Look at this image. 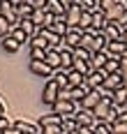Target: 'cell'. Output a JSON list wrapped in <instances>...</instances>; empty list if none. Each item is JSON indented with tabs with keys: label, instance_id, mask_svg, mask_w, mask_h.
I'll return each mask as SVG.
<instances>
[{
	"label": "cell",
	"instance_id": "obj_1",
	"mask_svg": "<svg viewBox=\"0 0 127 134\" xmlns=\"http://www.w3.org/2000/svg\"><path fill=\"white\" fill-rule=\"evenodd\" d=\"M81 37H83V30L81 28H70L67 35L62 37V46L60 49H67V51H76L81 46Z\"/></svg>",
	"mask_w": 127,
	"mask_h": 134
},
{
	"label": "cell",
	"instance_id": "obj_2",
	"mask_svg": "<svg viewBox=\"0 0 127 134\" xmlns=\"http://www.w3.org/2000/svg\"><path fill=\"white\" fill-rule=\"evenodd\" d=\"M58 97H60V86H58L53 79H49L44 83V90H42V102L49 104V107H53L58 102Z\"/></svg>",
	"mask_w": 127,
	"mask_h": 134
},
{
	"label": "cell",
	"instance_id": "obj_3",
	"mask_svg": "<svg viewBox=\"0 0 127 134\" xmlns=\"http://www.w3.org/2000/svg\"><path fill=\"white\" fill-rule=\"evenodd\" d=\"M51 109H53V113L60 116V118H72V116L76 113L79 104H74V102H70V99H58Z\"/></svg>",
	"mask_w": 127,
	"mask_h": 134
},
{
	"label": "cell",
	"instance_id": "obj_4",
	"mask_svg": "<svg viewBox=\"0 0 127 134\" xmlns=\"http://www.w3.org/2000/svg\"><path fill=\"white\" fill-rule=\"evenodd\" d=\"M28 69H30V74H35V76H42V79H53V69L46 65L44 60H30L28 63Z\"/></svg>",
	"mask_w": 127,
	"mask_h": 134
},
{
	"label": "cell",
	"instance_id": "obj_5",
	"mask_svg": "<svg viewBox=\"0 0 127 134\" xmlns=\"http://www.w3.org/2000/svg\"><path fill=\"white\" fill-rule=\"evenodd\" d=\"M74 120H76V125H79V127H95V125H97L95 113H93V111H88V109H81V107L76 109Z\"/></svg>",
	"mask_w": 127,
	"mask_h": 134
},
{
	"label": "cell",
	"instance_id": "obj_6",
	"mask_svg": "<svg viewBox=\"0 0 127 134\" xmlns=\"http://www.w3.org/2000/svg\"><path fill=\"white\" fill-rule=\"evenodd\" d=\"M104 79H106V72L104 69H93L88 76H85V86L90 88V90H97L104 86Z\"/></svg>",
	"mask_w": 127,
	"mask_h": 134
},
{
	"label": "cell",
	"instance_id": "obj_7",
	"mask_svg": "<svg viewBox=\"0 0 127 134\" xmlns=\"http://www.w3.org/2000/svg\"><path fill=\"white\" fill-rule=\"evenodd\" d=\"M0 16H2V19H5L12 28L19 26V14H16V9L7 2V0H5V2H0Z\"/></svg>",
	"mask_w": 127,
	"mask_h": 134
},
{
	"label": "cell",
	"instance_id": "obj_8",
	"mask_svg": "<svg viewBox=\"0 0 127 134\" xmlns=\"http://www.w3.org/2000/svg\"><path fill=\"white\" fill-rule=\"evenodd\" d=\"M79 21H81V5H72L65 12V23L67 28H79Z\"/></svg>",
	"mask_w": 127,
	"mask_h": 134
},
{
	"label": "cell",
	"instance_id": "obj_9",
	"mask_svg": "<svg viewBox=\"0 0 127 134\" xmlns=\"http://www.w3.org/2000/svg\"><path fill=\"white\" fill-rule=\"evenodd\" d=\"M102 99H104V97H102V93H99V88H97V90H90V93L85 95L83 102H81L79 107H81V109H88V111H95V107H97Z\"/></svg>",
	"mask_w": 127,
	"mask_h": 134
},
{
	"label": "cell",
	"instance_id": "obj_10",
	"mask_svg": "<svg viewBox=\"0 0 127 134\" xmlns=\"http://www.w3.org/2000/svg\"><path fill=\"white\" fill-rule=\"evenodd\" d=\"M106 53L111 55V58H125V55H127V44L123 40L109 42V44H106Z\"/></svg>",
	"mask_w": 127,
	"mask_h": 134
},
{
	"label": "cell",
	"instance_id": "obj_11",
	"mask_svg": "<svg viewBox=\"0 0 127 134\" xmlns=\"http://www.w3.org/2000/svg\"><path fill=\"white\" fill-rule=\"evenodd\" d=\"M125 83H123V76L120 74H106V79H104V90H109V93H116L118 88H123Z\"/></svg>",
	"mask_w": 127,
	"mask_h": 134
},
{
	"label": "cell",
	"instance_id": "obj_12",
	"mask_svg": "<svg viewBox=\"0 0 127 134\" xmlns=\"http://www.w3.org/2000/svg\"><path fill=\"white\" fill-rule=\"evenodd\" d=\"M111 104H113L116 109H120V111H125V109H127V88H125V86H123V88H118V90L113 93Z\"/></svg>",
	"mask_w": 127,
	"mask_h": 134
},
{
	"label": "cell",
	"instance_id": "obj_13",
	"mask_svg": "<svg viewBox=\"0 0 127 134\" xmlns=\"http://www.w3.org/2000/svg\"><path fill=\"white\" fill-rule=\"evenodd\" d=\"M16 130L21 134H42V130H39V125H35V122H28V120H16L12 122Z\"/></svg>",
	"mask_w": 127,
	"mask_h": 134
},
{
	"label": "cell",
	"instance_id": "obj_14",
	"mask_svg": "<svg viewBox=\"0 0 127 134\" xmlns=\"http://www.w3.org/2000/svg\"><path fill=\"white\" fill-rule=\"evenodd\" d=\"M123 28L118 26V23H106V28H104V35H106V40L109 42H118V40H123Z\"/></svg>",
	"mask_w": 127,
	"mask_h": 134
},
{
	"label": "cell",
	"instance_id": "obj_15",
	"mask_svg": "<svg viewBox=\"0 0 127 134\" xmlns=\"http://www.w3.org/2000/svg\"><path fill=\"white\" fill-rule=\"evenodd\" d=\"M44 63L51 67L53 72L62 69V63H60V51H56V49H49V51H46V60H44Z\"/></svg>",
	"mask_w": 127,
	"mask_h": 134
},
{
	"label": "cell",
	"instance_id": "obj_16",
	"mask_svg": "<svg viewBox=\"0 0 127 134\" xmlns=\"http://www.w3.org/2000/svg\"><path fill=\"white\" fill-rule=\"evenodd\" d=\"M46 12L53 14V16H65L67 5H65L62 0H49V2H46Z\"/></svg>",
	"mask_w": 127,
	"mask_h": 134
},
{
	"label": "cell",
	"instance_id": "obj_17",
	"mask_svg": "<svg viewBox=\"0 0 127 134\" xmlns=\"http://www.w3.org/2000/svg\"><path fill=\"white\" fill-rule=\"evenodd\" d=\"M90 93V88H88V86H81V88H70V102H74V104H81V102H83V97L85 95Z\"/></svg>",
	"mask_w": 127,
	"mask_h": 134
},
{
	"label": "cell",
	"instance_id": "obj_18",
	"mask_svg": "<svg viewBox=\"0 0 127 134\" xmlns=\"http://www.w3.org/2000/svg\"><path fill=\"white\" fill-rule=\"evenodd\" d=\"M49 30H51L53 35H58V37H65V35H67V30H70V28H67V23H65V16H56L53 26L49 28Z\"/></svg>",
	"mask_w": 127,
	"mask_h": 134
},
{
	"label": "cell",
	"instance_id": "obj_19",
	"mask_svg": "<svg viewBox=\"0 0 127 134\" xmlns=\"http://www.w3.org/2000/svg\"><path fill=\"white\" fill-rule=\"evenodd\" d=\"M0 46H2L5 53H19V49H21V44H19L14 37H5V40H0Z\"/></svg>",
	"mask_w": 127,
	"mask_h": 134
},
{
	"label": "cell",
	"instance_id": "obj_20",
	"mask_svg": "<svg viewBox=\"0 0 127 134\" xmlns=\"http://www.w3.org/2000/svg\"><path fill=\"white\" fill-rule=\"evenodd\" d=\"M37 125H39V130H42V127H46V125H62V118H60V116H56V113L51 111V113L42 116V118L37 120Z\"/></svg>",
	"mask_w": 127,
	"mask_h": 134
},
{
	"label": "cell",
	"instance_id": "obj_21",
	"mask_svg": "<svg viewBox=\"0 0 127 134\" xmlns=\"http://www.w3.org/2000/svg\"><path fill=\"white\" fill-rule=\"evenodd\" d=\"M106 23H109V21H106V14L102 12V9H97V12L93 14V28H95V30H102V32H104Z\"/></svg>",
	"mask_w": 127,
	"mask_h": 134
},
{
	"label": "cell",
	"instance_id": "obj_22",
	"mask_svg": "<svg viewBox=\"0 0 127 134\" xmlns=\"http://www.w3.org/2000/svg\"><path fill=\"white\" fill-rule=\"evenodd\" d=\"M106 60H109V53H106V51H102V53H95L93 58H90V67H93V69H104Z\"/></svg>",
	"mask_w": 127,
	"mask_h": 134
},
{
	"label": "cell",
	"instance_id": "obj_23",
	"mask_svg": "<svg viewBox=\"0 0 127 134\" xmlns=\"http://www.w3.org/2000/svg\"><path fill=\"white\" fill-rule=\"evenodd\" d=\"M53 81L60 86V90H70V79H67V72H65V69L53 72Z\"/></svg>",
	"mask_w": 127,
	"mask_h": 134
},
{
	"label": "cell",
	"instance_id": "obj_24",
	"mask_svg": "<svg viewBox=\"0 0 127 134\" xmlns=\"http://www.w3.org/2000/svg\"><path fill=\"white\" fill-rule=\"evenodd\" d=\"M19 28H21V30L28 35L30 40H32V37L37 35V30H39V28H37L35 23H32V21H30V19H23V21H19Z\"/></svg>",
	"mask_w": 127,
	"mask_h": 134
},
{
	"label": "cell",
	"instance_id": "obj_25",
	"mask_svg": "<svg viewBox=\"0 0 127 134\" xmlns=\"http://www.w3.org/2000/svg\"><path fill=\"white\" fill-rule=\"evenodd\" d=\"M67 79H70V88H81V86L85 83V76L79 74V72H74V69L67 72Z\"/></svg>",
	"mask_w": 127,
	"mask_h": 134
},
{
	"label": "cell",
	"instance_id": "obj_26",
	"mask_svg": "<svg viewBox=\"0 0 127 134\" xmlns=\"http://www.w3.org/2000/svg\"><path fill=\"white\" fill-rule=\"evenodd\" d=\"M104 72L106 74H120V58H111L109 55V60L104 65Z\"/></svg>",
	"mask_w": 127,
	"mask_h": 134
},
{
	"label": "cell",
	"instance_id": "obj_27",
	"mask_svg": "<svg viewBox=\"0 0 127 134\" xmlns=\"http://www.w3.org/2000/svg\"><path fill=\"white\" fill-rule=\"evenodd\" d=\"M9 37H14V40L19 42V44H21V46H23V44H30V37H28V35H26V32H23V30H21L19 26H16V28H12Z\"/></svg>",
	"mask_w": 127,
	"mask_h": 134
},
{
	"label": "cell",
	"instance_id": "obj_28",
	"mask_svg": "<svg viewBox=\"0 0 127 134\" xmlns=\"http://www.w3.org/2000/svg\"><path fill=\"white\" fill-rule=\"evenodd\" d=\"M58 51H60L62 69H65V72H70V69H72V53H74V51H67V49H58Z\"/></svg>",
	"mask_w": 127,
	"mask_h": 134
},
{
	"label": "cell",
	"instance_id": "obj_29",
	"mask_svg": "<svg viewBox=\"0 0 127 134\" xmlns=\"http://www.w3.org/2000/svg\"><path fill=\"white\" fill-rule=\"evenodd\" d=\"M79 5H81V12H90V14H95L99 9V0H79Z\"/></svg>",
	"mask_w": 127,
	"mask_h": 134
},
{
	"label": "cell",
	"instance_id": "obj_30",
	"mask_svg": "<svg viewBox=\"0 0 127 134\" xmlns=\"http://www.w3.org/2000/svg\"><path fill=\"white\" fill-rule=\"evenodd\" d=\"M32 12H35V9H32V5H30V2H23L21 7H16L19 21H23V19H30V16H32Z\"/></svg>",
	"mask_w": 127,
	"mask_h": 134
},
{
	"label": "cell",
	"instance_id": "obj_31",
	"mask_svg": "<svg viewBox=\"0 0 127 134\" xmlns=\"http://www.w3.org/2000/svg\"><path fill=\"white\" fill-rule=\"evenodd\" d=\"M44 16H46V9H35L32 16H30V21H32L37 28H42L44 26Z\"/></svg>",
	"mask_w": 127,
	"mask_h": 134
},
{
	"label": "cell",
	"instance_id": "obj_32",
	"mask_svg": "<svg viewBox=\"0 0 127 134\" xmlns=\"http://www.w3.org/2000/svg\"><path fill=\"white\" fill-rule=\"evenodd\" d=\"M30 49H44V51H49V44H46L39 35H35V37L30 40Z\"/></svg>",
	"mask_w": 127,
	"mask_h": 134
},
{
	"label": "cell",
	"instance_id": "obj_33",
	"mask_svg": "<svg viewBox=\"0 0 127 134\" xmlns=\"http://www.w3.org/2000/svg\"><path fill=\"white\" fill-rule=\"evenodd\" d=\"M93 130H95V134H113V127L109 122H97Z\"/></svg>",
	"mask_w": 127,
	"mask_h": 134
},
{
	"label": "cell",
	"instance_id": "obj_34",
	"mask_svg": "<svg viewBox=\"0 0 127 134\" xmlns=\"http://www.w3.org/2000/svg\"><path fill=\"white\" fill-rule=\"evenodd\" d=\"M9 32H12V26L0 16V40H5V37H9Z\"/></svg>",
	"mask_w": 127,
	"mask_h": 134
},
{
	"label": "cell",
	"instance_id": "obj_35",
	"mask_svg": "<svg viewBox=\"0 0 127 134\" xmlns=\"http://www.w3.org/2000/svg\"><path fill=\"white\" fill-rule=\"evenodd\" d=\"M30 60H46V51L44 49H30Z\"/></svg>",
	"mask_w": 127,
	"mask_h": 134
},
{
	"label": "cell",
	"instance_id": "obj_36",
	"mask_svg": "<svg viewBox=\"0 0 127 134\" xmlns=\"http://www.w3.org/2000/svg\"><path fill=\"white\" fill-rule=\"evenodd\" d=\"M42 134H62V127L60 125H46V127H42Z\"/></svg>",
	"mask_w": 127,
	"mask_h": 134
},
{
	"label": "cell",
	"instance_id": "obj_37",
	"mask_svg": "<svg viewBox=\"0 0 127 134\" xmlns=\"http://www.w3.org/2000/svg\"><path fill=\"white\" fill-rule=\"evenodd\" d=\"M113 134H127V122H113Z\"/></svg>",
	"mask_w": 127,
	"mask_h": 134
},
{
	"label": "cell",
	"instance_id": "obj_38",
	"mask_svg": "<svg viewBox=\"0 0 127 134\" xmlns=\"http://www.w3.org/2000/svg\"><path fill=\"white\" fill-rule=\"evenodd\" d=\"M30 5H32V9H46V2L49 0H28Z\"/></svg>",
	"mask_w": 127,
	"mask_h": 134
},
{
	"label": "cell",
	"instance_id": "obj_39",
	"mask_svg": "<svg viewBox=\"0 0 127 134\" xmlns=\"http://www.w3.org/2000/svg\"><path fill=\"white\" fill-rule=\"evenodd\" d=\"M116 23H118V26L123 28V30H127V9H125V12H123V14H120V19H118Z\"/></svg>",
	"mask_w": 127,
	"mask_h": 134
},
{
	"label": "cell",
	"instance_id": "obj_40",
	"mask_svg": "<svg viewBox=\"0 0 127 134\" xmlns=\"http://www.w3.org/2000/svg\"><path fill=\"white\" fill-rule=\"evenodd\" d=\"M9 127H12V122L7 120L5 116H0V132H5V130H9Z\"/></svg>",
	"mask_w": 127,
	"mask_h": 134
},
{
	"label": "cell",
	"instance_id": "obj_41",
	"mask_svg": "<svg viewBox=\"0 0 127 134\" xmlns=\"http://www.w3.org/2000/svg\"><path fill=\"white\" fill-rule=\"evenodd\" d=\"M76 134H95V130H93V127H79Z\"/></svg>",
	"mask_w": 127,
	"mask_h": 134
},
{
	"label": "cell",
	"instance_id": "obj_42",
	"mask_svg": "<svg viewBox=\"0 0 127 134\" xmlns=\"http://www.w3.org/2000/svg\"><path fill=\"white\" fill-rule=\"evenodd\" d=\"M116 122H127V109L125 111H120V116H118V120Z\"/></svg>",
	"mask_w": 127,
	"mask_h": 134
},
{
	"label": "cell",
	"instance_id": "obj_43",
	"mask_svg": "<svg viewBox=\"0 0 127 134\" xmlns=\"http://www.w3.org/2000/svg\"><path fill=\"white\" fill-rule=\"evenodd\" d=\"M7 2H9V5H12V7H21V5H23V2H26V0H7Z\"/></svg>",
	"mask_w": 127,
	"mask_h": 134
},
{
	"label": "cell",
	"instance_id": "obj_44",
	"mask_svg": "<svg viewBox=\"0 0 127 134\" xmlns=\"http://www.w3.org/2000/svg\"><path fill=\"white\" fill-rule=\"evenodd\" d=\"M0 134H21V132H19V130H16L14 125H12V127H9V130H5V132H0Z\"/></svg>",
	"mask_w": 127,
	"mask_h": 134
},
{
	"label": "cell",
	"instance_id": "obj_45",
	"mask_svg": "<svg viewBox=\"0 0 127 134\" xmlns=\"http://www.w3.org/2000/svg\"><path fill=\"white\" fill-rule=\"evenodd\" d=\"M62 2H65L67 7H72V5H79V0H62Z\"/></svg>",
	"mask_w": 127,
	"mask_h": 134
},
{
	"label": "cell",
	"instance_id": "obj_46",
	"mask_svg": "<svg viewBox=\"0 0 127 134\" xmlns=\"http://www.w3.org/2000/svg\"><path fill=\"white\" fill-rule=\"evenodd\" d=\"M0 116H5V104H2V99H0Z\"/></svg>",
	"mask_w": 127,
	"mask_h": 134
},
{
	"label": "cell",
	"instance_id": "obj_47",
	"mask_svg": "<svg viewBox=\"0 0 127 134\" xmlns=\"http://www.w3.org/2000/svg\"><path fill=\"white\" fill-rule=\"evenodd\" d=\"M123 42H125V44H127V30H125V32H123Z\"/></svg>",
	"mask_w": 127,
	"mask_h": 134
},
{
	"label": "cell",
	"instance_id": "obj_48",
	"mask_svg": "<svg viewBox=\"0 0 127 134\" xmlns=\"http://www.w3.org/2000/svg\"><path fill=\"white\" fill-rule=\"evenodd\" d=\"M0 2H5V0H0Z\"/></svg>",
	"mask_w": 127,
	"mask_h": 134
}]
</instances>
